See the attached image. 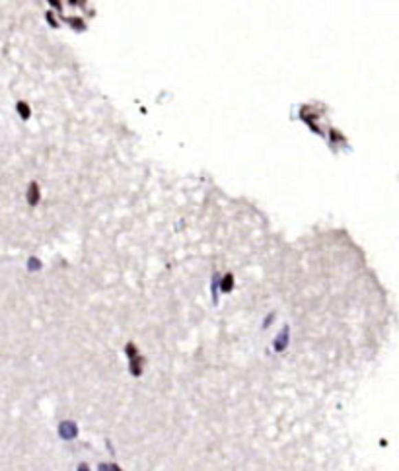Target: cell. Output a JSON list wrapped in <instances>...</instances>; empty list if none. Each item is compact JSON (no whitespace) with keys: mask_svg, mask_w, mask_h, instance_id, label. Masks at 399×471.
<instances>
[{"mask_svg":"<svg viewBox=\"0 0 399 471\" xmlns=\"http://www.w3.org/2000/svg\"><path fill=\"white\" fill-rule=\"evenodd\" d=\"M61 435H63V438H72L74 435H76V426L70 425V423H65V425L61 426Z\"/></svg>","mask_w":399,"mask_h":471,"instance_id":"6da1fadb","label":"cell"},{"mask_svg":"<svg viewBox=\"0 0 399 471\" xmlns=\"http://www.w3.org/2000/svg\"><path fill=\"white\" fill-rule=\"evenodd\" d=\"M100 471H119V468H115V465H102Z\"/></svg>","mask_w":399,"mask_h":471,"instance_id":"7a4b0ae2","label":"cell"},{"mask_svg":"<svg viewBox=\"0 0 399 471\" xmlns=\"http://www.w3.org/2000/svg\"><path fill=\"white\" fill-rule=\"evenodd\" d=\"M78 471H88V468H86V465H80Z\"/></svg>","mask_w":399,"mask_h":471,"instance_id":"3957f363","label":"cell"}]
</instances>
